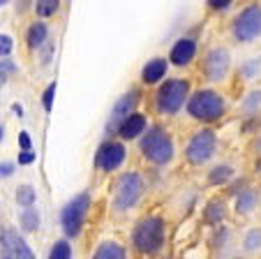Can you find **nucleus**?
Instances as JSON below:
<instances>
[{"label": "nucleus", "mask_w": 261, "mask_h": 259, "mask_svg": "<svg viewBox=\"0 0 261 259\" xmlns=\"http://www.w3.org/2000/svg\"><path fill=\"white\" fill-rule=\"evenodd\" d=\"M231 259H243V257H231Z\"/></svg>", "instance_id": "37998d69"}, {"label": "nucleus", "mask_w": 261, "mask_h": 259, "mask_svg": "<svg viewBox=\"0 0 261 259\" xmlns=\"http://www.w3.org/2000/svg\"><path fill=\"white\" fill-rule=\"evenodd\" d=\"M206 5H208V10H213V12H229L233 3L231 0H208Z\"/></svg>", "instance_id": "2f4dec72"}, {"label": "nucleus", "mask_w": 261, "mask_h": 259, "mask_svg": "<svg viewBox=\"0 0 261 259\" xmlns=\"http://www.w3.org/2000/svg\"><path fill=\"white\" fill-rule=\"evenodd\" d=\"M197 51H199V44L197 39L190 37V35H185V37H178L176 42H173L171 51H169V65H176V67H185V65H190L194 58H197Z\"/></svg>", "instance_id": "ddd939ff"}, {"label": "nucleus", "mask_w": 261, "mask_h": 259, "mask_svg": "<svg viewBox=\"0 0 261 259\" xmlns=\"http://www.w3.org/2000/svg\"><path fill=\"white\" fill-rule=\"evenodd\" d=\"M217 151V132L213 127H201L190 137L185 146V160L192 167H203L213 160Z\"/></svg>", "instance_id": "0eeeda50"}, {"label": "nucleus", "mask_w": 261, "mask_h": 259, "mask_svg": "<svg viewBox=\"0 0 261 259\" xmlns=\"http://www.w3.org/2000/svg\"><path fill=\"white\" fill-rule=\"evenodd\" d=\"M250 151H252V153H254V155H256V160H259V157H261V132H259V134H256V137H254V142H252Z\"/></svg>", "instance_id": "4c0bfd02"}, {"label": "nucleus", "mask_w": 261, "mask_h": 259, "mask_svg": "<svg viewBox=\"0 0 261 259\" xmlns=\"http://www.w3.org/2000/svg\"><path fill=\"white\" fill-rule=\"evenodd\" d=\"M72 257H74V250L67 239H56L54 243H51L49 259H72Z\"/></svg>", "instance_id": "393cba45"}, {"label": "nucleus", "mask_w": 261, "mask_h": 259, "mask_svg": "<svg viewBox=\"0 0 261 259\" xmlns=\"http://www.w3.org/2000/svg\"><path fill=\"white\" fill-rule=\"evenodd\" d=\"M0 259H35L33 250L14 229L0 231Z\"/></svg>", "instance_id": "f8f14e48"}, {"label": "nucleus", "mask_w": 261, "mask_h": 259, "mask_svg": "<svg viewBox=\"0 0 261 259\" xmlns=\"http://www.w3.org/2000/svg\"><path fill=\"white\" fill-rule=\"evenodd\" d=\"M46 42H49V26H46V21L35 19L25 30V44L30 51H40Z\"/></svg>", "instance_id": "f3484780"}, {"label": "nucleus", "mask_w": 261, "mask_h": 259, "mask_svg": "<svg viewBox=\"0 0 261 259\" xmlns=\"http://www.w3.org/2000/svg\"><path fill=\"white\" fill-rule=\"evenodd\" d=\"M19 148H21V153L33 151V139H30V132H25V130L19 132Z\"/></svg>", "instance_id": "72a5a7b5"}, {"label": "nucleus", "mask_w": 261, "mask_h": 259, "mask_svg": "<svg viewBox=\"0 0 261 259\" xmlns=\"http://www.w3.org/2000/svg\"><path fill=\"white\" fill-rule=\"evenodd\" d=\"M261 250V229H250L243 236V252L254 254Z\"/></svg>", "instance_id": "a878e982"}, {"label": "nucleus", "mask_w": 261, "mask_h": 259, "mask_svg": "<svg viewBox=\"0 0 261 259\" xmlns=\"http://www.w3.org/2000/svg\"><path fill=\"white\" fill-rule=\"evenodd\" d=\"M5 139V125H0V142Z\"/></svg>", "instance_id": "ea45409f"}, {"label": "nucleus", "mask_w": 261, "mask_h": 259, "mask_svg": "<svg viewBox=\"0 0 261 259\" xmlns=\"http://www.w3.org/2000/svg\"><path fill=\"white\" fill-rule=\"evenodd\" d=\"M259 201H261V192L256 190V187L247 185L241 195H236L233 208H236L238 215H250V213H254V208L259 206Z\"/></svg>", "instance_id": "a211bd4d"}, {"label": "nucleus", "mask_w": 261, "mask_h": 259, "mask_svg": "<svg viewBox=\"0 0 261 259\" xmlns=\"http://www.w3.org/2000/svg\"><path fill=\"white\" fill-rule=\"evenodd\" d=\"M12 51H14V37L7 33H0V60L10 58Z\"/></svg>", "instance_id": "c756f323"}, {"label": "nucleus", "mask_w": 261, "mask_h": 259, "mask_svg": "<svg viewBox=\"0 0 261 259\" xmlns=\"http://www.w3.org/2000/svg\"><path fill=\"white\" fill-rule=\"evenodd\" d=\"M229 215V208H227V201L222 199V197H215V199H211L206 206H203V213H201V220L206 227H222L224 225V220H227Z\"/></svg>", "instance_id": "dca6fc26"}, {"label": "nucleus", "mask_w": 261, "mask_h": 259, "mask_svg": "<svg viewBox=\"0 0 261 259\" xmlns=\"http://www.w3.org/2000/svg\"><path fill=\"white\" fill-rule=\"evenodd\" d=\"M16 204H19L21 210L35 208V204H37V190H35L30 183L19 185V187H16Z\"/></svg>", "instance_id": "5701e85b"}, {"label": "nucleus", "mask_w": 261, "mask_h": 259, "mask_svg": "<svg viewBox=\"0 0 261 259\" xmlns=\"http://www.w3.org/2000/svg\"><path fill=\"white\" fill-rule=\"evenodd\" d=\"M146 130H148L146 113L137 111V113H132L129 118H125L123 125L118 127V132H116V134L120 137V142H134V139H141Z\"/></svg>", "instance_id": "4468645a"}, {"label": "nucleus", "mask_w": 261, "mask_h": 259, "mask_svg": "<svg viewBox=\"0 0 261 259\" xmlns=\"http://www.w3.org/2000/svg\"><path fill=\"white\" fill-rule=\"evenodd\" d=\"M37 160V153H33V151H28V153H19V167H28V164H33V162Z\"/></svg>", "instance_id": "c9c22d12"}, {"label": "nucleus", "mask_w": 261, "mask_h": 259, "mask_svg": "<svg viewBox=\"0 0 261 259\" xmlns=\"http://www.w3.org/2000/svg\"><path fill=\"white\" fill-rule=\"evenodd\" d=\"M125 160H127V148L118 139H107L104 144H99L97 153H95V167L107 174L116 171Z\"/></svg>", "instance_id": "9b49d317"}, {"label": "nucleus", "mask_w": 261, "mask_h": 259, "mask_svg": "<svg viewBox=\"0 0 261 259\" xmlns=\"http://www.w3.org/2000/svg\"><path fill=\"white\" fill-rule=\"evenodd\" d=\"M42 225V215L37 208H25L19 213V229L23 231V234H33V231H37Z\"/></svg>", "instance_id": "4be33fe9"}, {"label": "nucleus", "mask_w": 261, "mask_h": 259, "mask_svg": "<svg viewBox=\"0 0 261 259\" xmlns=\"http://www.w3.org/2000/svg\"><path fill=\"white\" fill-rule=\"evenodd\" d=\"M188 116L197 123H203V125H211V123H217L224 111H227V100L224 95L217 93L213 88H199L190 95L188 104Z\"/></svg>", "instance_id": "7ed1b4c3"}, {"label": "nucleus", "mask_w": 261, "mask_h": 259, "mask_svg": "<svg viewBox=\"0 0 261 259\" xmlns=\"http://www.w3.org/2000/svg\"><path fill=\"white\" fill-rule=\"evenodd\" d=\"M167 241V222L162 215H146L132 229V248L141 257H155Z\"/></svg>", "instance_id": "f257e3e1"}, {"label": "nucleus", "mask_w": 261, "mask_h": 259, "mask_svg": "<svg viewBox=\"0 0 261 259\" xmlns=\"http://www.w3.org/2000/svg\"><path fill=\"white\" fill-rule=\"evenodd\" d=\"M12 111H14L19 118H23V107H21L19 102H14V104H12Z\"/></svg>", "instance_id": "58836bf2"}, {"label": "nucleus", "mask_w": 261, "mask_h": 259, "mask_svg": "<svg viewBox=\"0 0 261 259\" xmlns=\"http://www.w3.org/2000/svg\"><path fill=\"white\" fill-rule=\"evenodd\" d=\"M19 72V65L14 63L12 58H3L0 60V88H5L7 81H10L12 74Z\"/></svg>", "instance_id": "cd10ccee"}, {"label": "nucleus", "mask_w": 261, "mask_h": 259, "mask_svg": "<svg viewBox=\"0 0 261 259\" xmlns=\"http://www.w3.org/2000/svg\"><path fill=\"white\" fill-rule=\"evenodd\" d=\"M233 178H236V169L231 164H215L206 174L208 185H213V187H227Z\"/></svg>", "instance_id": "6ab92c4d"}, {"label": "nucleus", "mask_w": 261, "mask_h": 259, "mask_svg": "<svg viewBox=\"0 0 261 259\" xmlns=\"http://www.w3.org/2000/svg\"><path fill=\"white\" fill-rule=\"evenodd\" d=\"M231 35L236 42H243V44H250L256 37H261V5L259 3H252V5L243 7L238 12L231 23Z\"/></svg>", "instance_id": "6e6552de"}, {"label": "nucleus", "mask_w": 261, "mask_h": 259, "mask_svg": "<svg viewBox=\"0 0 261 259\" xmlns=\"http://www.w3.org/2000/svg\"><path fill=\"white\" fill-rule=\"evenodd\" d=\"M231 72V51L227 46H213L203 54L201 60V74L206 81L222 83Z\"/></svg>", "instance_id": "1a4fd4ad"}, {"label": "nucleus", "mask_w": 261, "mask_h": 259, "mask_svg": "<svg viewBox=\"0 0 261 259\" xmlns=\"http://www.w3.org/2000/svg\"><path fill=\"white\" fill-rule=\"evenodd\" d=\"M241 113L245 121H254L256 116L261 113V90H250V93L243 98L241 102Z\"/></svg>", "instance_id": "412c9836"}, {"label": "nucleus", "mask_w": 261, "mask_h": 259, "mask_svg": "<svg viewBox=\"0 0 261 259\" xmlns=\"http://www.w3.org/2000/svg\"><path fill=\"white\" fill-rule=\"evenodd\" d=\"M167 72H169V60L162 58V56H155V58H150L143 65L141 81L146 86H160L164 81V77H167Z\"/></svg>", "instance_id": "2eb2a0df"}, {"label": "nucleus", "mask_w": 261, "mask_h": 259, "mask_svg": "<svg viewBox=\"0 0 261 259\" xmlns=\"http://www.w3.org/2000/svg\"><path fill=\"white\" fill-rule=\"evenodd\" d=\"M227 241H229V227H215V231H213L211 236V245L213 250H222V248H227Z\"/></svg>", "instance_id": "c85d7f7f"}, {"label": "nucleus", "mask_w": 261, "mask_h": 259, "mask_svg": "<svg viewBox=\"0 0 261 259\" xmlns=\"http://www.w3.org/2000/svg\"><path fill=\"white\" fill-rule=\"evenodd\" d=\"M143 192H146V181H143L141 174L139 171H125L114 185V201L111 204L118 213H125L141 201Z\"/></svg>", "instance_id": "423d86ee"}, {"label": "nucleus", "mask_w": 261, "mask_h": 259, "mask_svg": "<svg viewBox=\"0 0 261 259\" xmlns=\"http://www.w3.org/2000/svg\"><path fill=\"white\" fill-rule=\"evenodd\" d=\"M90 259H127V250L118 241H102Z\"/></svg>", "instance_id": "aec40b11"}, {"label": "nucleus", "mask_w": 261, "mask_h": 259, "mask_svg": "<svg viewBox=\"0 0 261 259\" xmlns=\"http://www.w3.org/2000/svg\"><path fill=\"white\" fill-rule=\"evenodd\" d=\"M16 164L14 162H0V178H10L14 174Z\"/></svg>", "instance_id": "e433bc0d"}, {"label": "nucleus", "mask_w": 261, "mask_h": 259, "mask_svg": "<svg viewBox=\"0 0 261 259\" xmlns=\"http://www.w3.org/2000/svg\"><path fill=\"white\" fill-rule=\"evenodd\" d=\"M139 151L150 164L167 167L176 157V144H173V137L169 134L167 127L155 123V125H148L143 137L139 139Z\"/></svg>", "instance_id": "f03ea898"}, {"label": "nucleus", "mask_w": 261, "mask_h": 259, "mask_svg": "<svg viewBox=\"0 0 261 259\" xmlns=\"http://www.w3.org/2000/svg\"><path fill=\"white\" fill-rule=\"evenodd\" d=\"M190 95H192L190 79H182V77L164 79L158 86V93H155V111L160 116H176L188 104Z\"/></svg>", "instance_id": "20e7f679"}, {"label": "nucleus", "mask_w": 261, "mask_h": 259, "mask_svg": "<svg viewBox=\"0 0 261 259\" xmlns=\"http://www.w3.org/2000/svg\"><path fill=\"white\" fill-rule=\"evenodd\" d=\"M33 10H35V14H37V19L44 21V19H49V16L58 14L60 3L58 0H37V3H33Z\"/></svg>", "instance_id": "b1692460"}, {"label": "nucleus", "mask_w": 261, "mask_h": 259, "mask_svg": "<svg viewBox=\"0 0 261 259\" xmlns=\"http://www.w3.org/2000/svg\"><path fill=\"white\" fill-rule=\"evenodd\" d=\"M259 72H261V58L245 60V63L241 65V69H238V74H241L243 81H252V79H254Z\"/></svg>", "instance_id": "bb28decb"}, {"label": "nucleus", "mask_w": 261, "mask_h": 259, "mask_svg": "<svg viewBox=\"0 0 261 259\" xmlns=\"http://www.w3.org/2000/svg\"><path fill=\"white\" fill-rule=\"evenodd\" d=\"M3 5H5V0H0V7H3Z\"/></svg>", "instance_id": "79ce46f5"}, {"label": "nucleus", "mask_w": 261, "mask_h": 259, "mask_svg": "<svg viewBox=\"0 0 261 259\" xmlns=\"http://www.w3.org/2000/svg\"><path fill=\"white\" fill-rule=\"evenodd\" d=\"M227 187H229V190H227V195L236 197V195H241V192L247 187V181H243V178H241V181H236V183H229Z\"/></svg>", "instance_id": "f704fd0d"}, {"label": "nucleus", "mask_w": 261, "mask_h": 259, "mask_svg": "<svg viewBox=\"0 0 261 259\" xmlns=\"http://www.w3.org/2000/svg\"><path fill=\"white\" fill-rule=\"evenodd\" d=\"M90 206H93V197H90L88 190L74 195L67 204L60 210V227L65 231V239H76V236L84 231L86 218L90 213Z\"/></svg>", "instance_id": "39448f33"}, {"label": "nucleus", "mask_w": 261, "mask_h": 259, "mask_svg": "<svg viewBox=\"0 0 261 259\" xmlns=\"http://www.w3.org/2000/svg\"><path fill=\"white\" fill-rule=\"evenodd\" d=\"M139 102H141V93H139V88H129L127 93H123L118 100H116V104L111 107V113H109L107 127H104V134H107L109 139L118 132V127L123 125L125 118H129L132 113H137Z\"/></svg>", "instance_id": "9d476101"}, {"label": "nucleus", "mask_w": 261, "mask_h": 259, "mask_svg": "<svg viewBox=\"0 0 261 259\" xmlns=\"http://www.w3.org/2000/svg\"><path fill=\"white\" fill-rule=\"evenodd\" d=\"M54 51H56V46H54V42H46L44 46H42L37 54H40V63L42 65H49L51 63V56H54Z\"/></svg>", "instance_id": "473e14b6"}, {"label": "nucleus", "mask_w": 261, "mask_h": 259, "mask_svg": "<svg viewBox=\"0 0 261 259\" xmlns=\"http://www.w3.org/2000/svg\"><path fill=\"white\" fill-rule=\"evenodd\" d=\"M256 174H261V157L256 160Z\"/></svg>", "instance_id": "a19ab883"}, {"label": "nucleus", "mask_w": 261, "mask_h": 259, "mask_svg": "<svg viewBox=\"0 0 261 259\" xmlns=\"http://www.w3.org/2000/svg\"><path fill=\"white\" fill-rule=\"evenodd\" d=\"M54 98H56V81H51L46 86V90L42 93V107H44L46 113H51V109H54Z\"/></svg>", "instance_id": "7c9ffc66"}]
</instances>
